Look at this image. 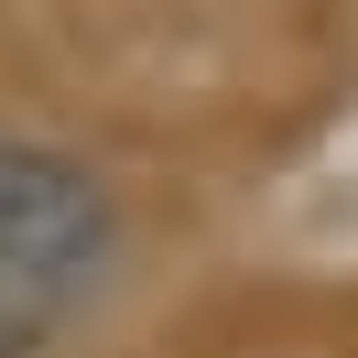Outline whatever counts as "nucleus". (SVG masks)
<instances>
[{"mask_svg":"<svg viewBox=\"0 0 358 358\" xmlns=\"http://www.w3.org/2000/svg\"><path fill=\"white\" fill-rule=\"evenodd\" d=\"M109 271V196L66 152L0 141V358H44Z\"/></svg>","mask_w":358,"mask_h":358,"instance_id":"obj_1","label":"nucleus"}]
</instances>
